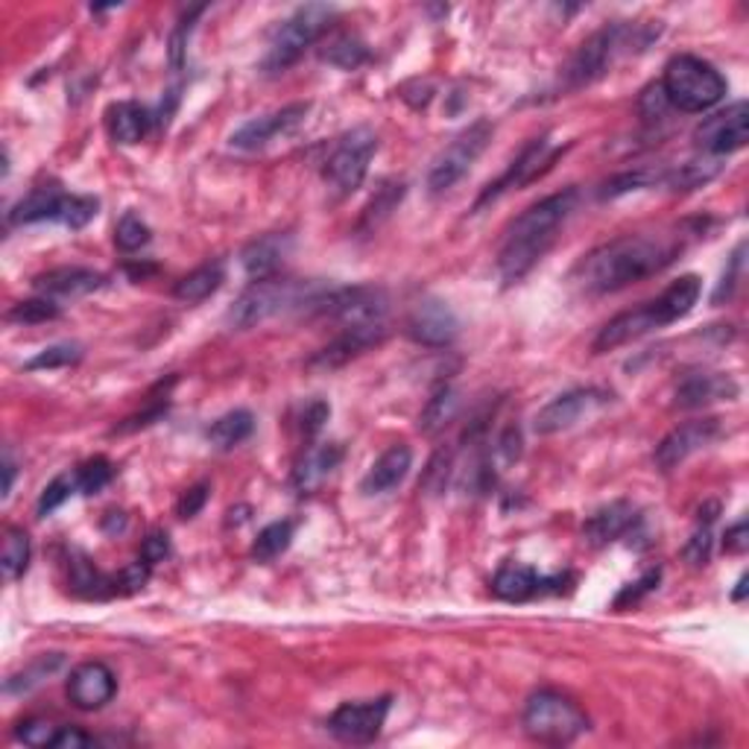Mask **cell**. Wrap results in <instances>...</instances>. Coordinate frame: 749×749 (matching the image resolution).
Masks as SVG:
<instances>
[{
    "label": "cell",
    "mask_w": 749,
    "mask_h": 749,
    "mask_svg": "<svg viewBox=\"0 0 749 749\" xmlns=\"http://www.w3.org/2000/svg\"><path fill=\"white\" fill-rule=\"evenodd\" d=\"M685 249V235H623L588 252L577 281L586 293H615L671 267Z\"/></svg>",
    "instance_id": "6da1fadb"
},
{
    "label": "cell",
    "mask_w": 749,
    "mask_h": 749,
    "mask_svg": "<svg viewBox=\"0 0 749 749\" xmlns=\"http://www.w3.org/2000/svg\"><path fill=\"white\" fill-rule=\"evenodd\" d=\"M577 187H565L560 194H551L533 203L528 211L519 214L510 222V229L503 235L501 252H498V273L507 284H515L536 267L539 258L545 256L554 243L562 222L577 211Z\"/></svg>",
    "instance_id": "7a4b0ae2"
},
{
    "label": "cell",
    "mask_w": 749,
    "mask_h": 749,
    "mask_svg": "<svg viewBox=\"0 0 749 749\" xmlns=\"http://www.w3.org/2000/svg\"><path fill=\"white\" fill-rule=\"evenodd\" d=\"M323 290L325 284H316V281L279 279V275L256 279L231 305L229 323L235 328H256V325L267 323L279 314H287V311H305V307L314 305Z\"/></svg>",
    "instance_id": "3957f363"
},
{
    "label": "cell",
    "mask_w": 749,
    "mask_h": 749,
    "mask_svg": "<svg viewBox=\"0 0 749 749\" xmlns=\"http://www.w3.org/2000/svg\"><path fill=\"white\" fill-rule=\"evenodd\" d=\"M648 39L650 35H641L639 24H623V21H618V24L600 26L571 56L565 70H562V83L571 91L591 86L595 79H600L606 70L612 68L618 56H623L632 47H639V44H648Z\"/></svg>",
    "instance_id": "277c9868"
},
{
    "label": "cell",
    "mask_w": 749,
    "mask_h": 749,
    "mask_svg": "<svg viewBox=\"0 0 749 749\" xmlns=\"http://www.w3.org/2000/svg\"><path fill=\"white\" fill-rule=\"evenodd\" d=\"M659 88L673 109L691 111V115L715 109L726 97L724 74L697 56H676L667 62Z\"/></svg>",
    "instance_id": "5b68a950"
},
{
    "label": "cell",
    "mask_w": 749,
    "mask_h": 749,
    "mask_svg": "<svg viewBox=\"0 0 749 749\" xmlns=\"http://www.w3.org/2000/svg\"><path fill=\"white\" fill-rule=\"evenodd\" d=\"M521 726L533 741L562 747V743L577 741L579 735L588 732V717L574 699L560 694V691L545 688L536 691L528 699Z\"/></svg>",
    "instance_id": "8992f818"
},
{
    "label": "cell",
    "mask_w": 749,
    "mask_h": 749,
    "mask_svg": "<svg viewBox=\"0 0 749 749\" xmlns=\"http://www.w3.org/2000/svg\"><path fill=\"white\" fill-rule=\"evenodd\" d=\"M334 12H337V9L328 7V3H305V7H298L296 12L275 30L273 42L267 47L264 56L267 74H281V70H287L293 62H298V56H302L311 44L319 42V39L328 33V26H332L334 21Z\"/></svg>",
    "instance_id": "52a82bcc"
},
{
    "label": "cell",
    "mask_w": 749,
    "mask_h": 749,
    "mask_svg": "<svg viewBox=\"0 0 749 749\" xmlns=\"http://www.w3.org/2000/svg\"><path fill=\"white\" fill-rule=\"evenodd\" d=\"M495 127L489 120H475L471 127L463 129L460 135L454 138L452 144L445 146L443 153L436 155L434 164H431V173H427V187L431 194H445L452 191L457 182L471 171V164L480 159L489 141H492Z\"/></svg>",
    "instance_id": "ba28073f"
},
{
    "label": "cell",
    "mask_w": 749,
    "mask_h": 749,
    "mask_svg": "<svg viewBox=\"0 0 749 749\" xmlns=\"http://www.w3.org/2000/svg\"><path fill=\"white\" fill-rule=\"evenodd\" d=\"M378 153V135L369 127H358L340 138L334 153L325 162V182L337 196H349L358 191L360 182L367 180L369 162Z\"/></svg>",
    "instance_id": "9c48e42d"
},
{
    "label": "cell",
    "mask_w": 749,
    "mask_h": 749,
    "mask_svg": "<svg viewBox=\"0 0 749 749\" xmlns=\"http://www.w3.org/2000/svg\"><path fill=\"white\" fill-rule=\"evenodd\" d=\"M749 135V109L747 102H735L726 111H717L706 118L694 132V141L703 153L708 155H729L738 153L747 144Z\"/></svg>",
    "instance_id": "30bf717a"
},
{
    "label": "cell",
    "mask_w": 749,
    "mask_h": 749,
    "mask_svg": "<svg viewBox=\"0 0 749 749\" xmlns=\"http://www.w3.org/2000/svg\"><path fill=\"white\" fill-rule=\"evenodd\" d=\"M609 395L604 390H595V387H583V390H571L556 395L554 401H547L545 408L539 410L536 419H533V427L536 434L551 436L560 434V431H568L586 419L588 413H595L597 408H604Z\"/></svg>",
    "instance_id": "8fae6325"
},
{
    "label": "cell",
    "mask_w": 749,
    "mask_h": 749,
    "mask_svg": "<svg viewBox=\"0 0 749 749\" xmlns=\"http://www.w3.org/2000/svg\"><path fill=\"white\" fill-rule=\"evenodd\" d=\"M390 712V697L369 703H346L328 717V732L343 743H369L381 735V726Z\"/></svg>",
    "instance_id": "7c38bea8"
},
{
    "label": "cell",
    "mask_w": 749,
    "mask_h": 749,
    "mask_svg": "<svg viewBox=\"0 0 749 749\" xmlns=\"http://www.w3.org/2000/svg\"><path fill=\"white\" fill-rule=\"evenodd\" d=\"M720 436V419H691L685 425L673 427L655 448V466L662 471H673L688 460L691 454L703 452Z\"/></svg>",
    "instance_id": "4fadbf2b"
},
{
    "label": "cell",
    "mask_w": 749,
    "mask_h": 749,
    "mask_svg": "<svg viewBox=\"0 0 749 749\" xmlns=\"http://www.w3.org/2000/svg\"><path fill=\"white\" fill-rule=\"evenodd\" d=\"M307 109H311L307 102H293V106H284V109L249 120L231 135V146L235 150H264L267 144H273L279 138L293 135L305 123Z\"/></svg>",
    "instance_id": "5bb4252c"
},
{
    "label": "cell",
    "mask_w": 749,
    "mask_h": 749,
    "mask_svg": "<svg viewBox=\"0 0 749 749\" xmlns=\"http://www.w3.org/2000/svg\"><path fill=\"white\" fill-rule=\"evenodd\" d=\"M408 334L422 346L443 349L460 334V319L439 298H425V302H419L413 307V314L408 319Z\"/></svg>",
    "instance_id": "9a60e30c"
},
{
    "label": "cell",
    "mask_w": 749,
    "mask_h": 749,
    "mask_svg": "<svg viewBox=\"0 0 749 749\" xmlns=\"http://www.w3.org/2000/svg\"><path fill=\"white\" fill-rule=\"evenodd\" d=\"M115 694H118V680H115L109 664L86 662L70 673L68 699L83 712H97L106 703H111Z\"/></svg>",
    "instance_id": "2e32d148"
},
{
    "label": "cell",
    "mask_w": 749,
    "mask_h": 749,
    "mask_svg": "<svg viewBox=\"0 0 749 749\" xmlns=\"http://www.w3.org/2000/svg\"><path fill=\"white\" fill-rule=\"evenodd\" d=\"M387 337V325L374 323V325H349L343 328V334L332 346H325L323 351H316L311 358V369H337L343 363H349L351 358H358L367 349L378 346V343Z\"/></svg>",
    "instance_id": "e0dca14e"
},
{
    "label": "cell",
    "mask_w": 749,
    "mask_h": 749,
    "mask_svg": "<svg viewBox=\"0 0 749 749\" xmlns=\"http://www.w3.org/2000/svg\"><path fill=\"white\" fill-rule=\"evenodd\" d=\"M655 328H664L662 316L655 314L653 302L648 305L636 307V311H627V314H618L615 319L600 328V334L595 337V351H612L618 346H627V343L639 340L644 334L655 332Z\"/></svg>",
    "instance_id": "ac0fdd59"
},
{
    "label": "cell",
    "mask_w": 749,
    "mask_h": 749,
    "mask_svg": "<svg viewBox=\"0 0 749 749\" xmlns=\"http://www.w3.org/2000/svg\"><path fill=\"white\" fill-rule=\"evenodd\" d=\"M735 395H738V383L720 372H694L682 378L676 387V404L685 410L706 408L715 401H732Z\"/></svg>",
    "instance_id": "d6986e66"
},
{
    "label": "cell",
    "mask_w": 749,
    "mask_h": 749,
    "mask_svg": "<svg viewBox=\"0 0 749 749\" xmlns=\"http://www.w3.org/2000/svg\"><path fill=\"white\" fill-rule=\"evenodd\" d=\"M102 275L86 270V267H59V270H47V273L35 275V290L44 293V298H77L88 296L94 290L102 287Z\"/></svg>",
    "instance_id": "ffe728a7"
},
{
    "label": "cell",
    "mask_w": 749,
    "mask_h": 749,
    "mask_svg": "<svg viewBox=\"0 0 749 749\" xmlns=\"http://www.w3.org/2000/svg\"><path fill=\"white\" fill-rule=\"evenodd\" d=\"M410 468H413V452H410L408 445H392V448H387V452L372 463V468H369L367 477H363V484H360V492L363 495L392 492L395 486L404 484V477L410 475Z\"/></svg>",
    "instance_id": "44dd1931"
},
{
    "label": "cell",
    "mask_w": 749,
    "mask_h": 749,
    "mask_svg": "<svg viewBox=\"0 0 749 749\" xmlns=\"http://www.w3.org/2000/svg\"><path fill=\"white\" fill-rule=\"evenodd\" d=\"M343 460V445L337 443H323L314 445L311 452L298 460L296 471H293V489L298 495L316 492L319 486L334 475V468L340 466Z\"/></svg>",
    "instance_id": "7402d4cb"
},
{
    "label": "cell",
    "mask_w": 749,
    "mask_h": 749,
    "mask_svg": "<svg viewBox=\"0 0 749 749\" xmlns=\"http://www.w3.org/2000/svg\"><path fill=\"white\" fill-rule=\"evenodd\" d=\"M551 162H554V153H547V138H536V141L524 146V153H521L519 159L512 162V167L507 171V176H503L501 182L489 185V191L484 194L480 205L489 203V199H495L498 194H503L507 187L528 185V182H533L539 173L551 167Z\"/></svg>",
    "instance_id": "603a6c76"
},
{
    "label": "cell",
    "mask_w": 749,
    "mask_h": 749,
    "mask_svg": "<svg viewBox=\"0 0 749 749\" xmlns=\"http://www.w3.org/2000/svg\"><path fill=\"white\" fill-rule=\"evenodd\" d=\"M632 521H636V512H632L630 503L615 501L609 503V507H604V510H597L595 515L586 521L583 536H586V542L591 547H604L609 545V542H615L618 536H623V533L630 530Z\"/></svg>",
    "instance_id": "cb8c5ba5"
},
{
    "label": "cell",
    "mask_w": 749,
    "mask_h": 749,
    "mask_svg": "<svg viewBox=\"0 0 749 749\" xmlns=\"http://www.w3.org/2000/svg\"><path fill=\"white\" fill-rule=\"evenodd\" d=\"M551 579H542L533 568L528 565H503L492 579V591L501 600H510V604H521V600H530L545 591V586Z\"/></svg>",
    "instance_id": "d4e9b609"
},
{
    "label": "cell",
    "mask_w": 749,
    "mask_h": 749,
    "mask_svg": "<svg viewBox=\"0 0 749 749\" xmlns=\"http://www.w3.org/2000/svg\"><path fill=\"white\" fill-rule=\"evenodd\" d=\"M106 123H109V135L118 141V144H141L150 132V111L138 102H115L106 115Z\"/></svg>",
    "instance_id": "484cf974"
},
{
    "label": "cell",
    "mask_w": 749,
    "mask_h": 749,
    "mask_svg": "<svg viewBox=\"0 0 749 749\" xmlns=\"http://www.w3.org/2000/svg\"><path fill=\"white\" fill-rule=\"evenodd\" d=\"M65 199H68V194H62L56 187H35V191H30V194L12 208L9 220L15 222V226L42 220H62Z\"/></svg>",
    "instance_id": "4316f807"
},
{
    "label": "cell",
    "mask_w": 749,
    "mask_h": 749,
    "mask_svg": "<svg viewBox=\"0 0 749 749\" xmlns=\"http://www.w3.org/2000/svg\"><path fill=\"white\" fill-rule=\"evenodd\" d=\"M699 293H703V281L697 275H682V279L673 281L671 287H664L662 296L653 298V307L662 316V323L671 325L694 311Z\"/></svg>",
    "instance_id": "83f0119b"
},
{
    "label": "cell",
    "mask_w": 749,
    "mask_h": 749,
    "mask_svg": "<svg viewBox=\"0 0 749 749\" xmlns=\"http://www.w3.org/2000/svg\"><path fill=\"white\" fill-rule=\"evenodd\" d=\"M290 249L287 235H267V238L249 243L243 252V267L252 279H270L281 267Z\"/></svg>",
    "instance_id": "f1b7e54d"
},
{
    "label": "cell",
    "mask_w": 749,
    "mask_h": 749,
    "mask_svg": "<svg viewBox=\"0 0 749 749\" xmlns=\"http://www.w3.org/2000/svg\"><path fill=\"white\" fill-rule=\"evenodd\" d=\"M222 279H226V273H222L220 261L196 267L194 273H187L185 279L176 281L173 296L180 298V302H185V305H196V302H205L208 296H214V293L220 290Z\"/></svg>",
    "instance_id": "f546056e"
},
{
    "label": "cell",
    "mask_w": 749,
    "mask_h": 749,
    "mask_svg": "<svg viewBox=\"0 0 749 749\" xmlns=\"http://www.w3.org/2000/svg\"><path fill=\"white\" fill-rule=\"evenodd\" d=\"M457 410H460V395H457V390H454V387H439L425 404V410H422V416H419V431L431 436L439 434L445 425H452L454 416H457Z\"/></svg>",
    "instance_id": "4dcf8cb0"
},
{
    "label": "cell",
    "mask_w": 749,
    "mask_h": 749,
    "mask_svg": "<svg viewBox=\"0 0 749 749\" xmlns=\"http://www.w3.org/2000/svg\"><path fill=\"white\" fill-rule=\"evenodd\" d=\"M252 427H256V419H252L249 410H231V413L220 416L208 427V443L214 448H220V452H229V448L240 445L243 439H249Z\"/></svg>",
    "instance_id": "1f68e13d"
},
{
    "label": "cell",
    "mask_w": 749,
    "mask_h": 749,
    "mask_svg": "<svg viewBox=\"0 0 749 749\" xmlns=\"http://www.w3.org/2000/svg\"><path fill=\"white\" fill-rule=\"evenodd\" d=\"M70 586L83 597H106L111 591H118L115 577H106L102 571L94 568V562H88L86 556H77L70 562Z\"/></svg>",
    "instance_id": "d6a6232c"
},
{
    "label": "cell",
    "mask_w": 749,
    "mask_h": 749,
    "mask_svg": "<svg viewBox=\"0 0 749 749\" xmlns=\"http://www.w3.org/2000/svg\"><path fill=\"white\" fill-rule=\"evenodd\" d=\"M30 565V536L21 528H7L3 551H0V568L3 577L18 579Z\"/></svg>",
    "instance_id": "836d02e7"
},
{
    "label": "cell",
    "mask_w": 749,
    "mask_h": 749,
    "mask_svg": "<svg viewBox=\"0 0 749 749\" xmlns=\"http://www.w3.org/2000/svg\"><path fill=\"white\" fill-rule=\"evenodd\" d=\"M323 59L332 62V65H337V68L343 70H355L369 59V47L360 42L358 35L351 33L337 35V39L323 51Z\"/></svg>",
    "instance_id": "e575fe53"
},
{
    "label": "cell",
    "mask_w": 749,
    "mask_h": 749,
    "mask_svg": "<svg viewBox=\"0 0 749 749\" xmlns=\"http://www.w3.org/2000/svg\"><path fill=\"white\" fill-rule=\"evenodd\" d=\"M293 542V524L290 521H275L270 528H264L258 533L256 545H252V556L258 562H273L275 556H281Z\"/></svg>",
    "instance_id": "d590c367"
},
{
    "label": "cell",
    "mask_w": 749,
    "mask_h": 749,
    "mask_svg": "<svg viewBox=\"0 0 749 749\" xmlns=\"http://www.w3.org/2000/svg\"><path fill=\"white\" fill-rule=\"evenodd\" d=\"M717 519V503H708L706 510H699V528L697 533L691 536V542L685 545V560L691 565H706L708 556H712V524Z\"/></svg>",
    "instance_id": "8d00e7d4"
},
{
    "label": "cell",
    "mask_w": 749,
    "mask_h": 749,
    "mask_svg": "<svg viewBox=\"0 0 749 749\" xmlns=\"http://www.w3.org/2000/svg\"><path fill=\"white\" fill-rule=\"evenodd\" d=\"M401 196H404V185H401V182H383L381 191H378L372 203L367 205L363 226H367V229H378V226L390 217L392 208L401 203Z\"/></svg>",
    "instance_id": "74e56055"
},
{
    "label": "cell",
    "mask_w": 749,
    "mask_h": 749,
    "mask_svg": "<svg viewBox=\"0 0 749 749\" xmlns=\"http://www.w3.org/2000/svg\"><path fill=\"white\" fill-rule=\"evenodd\" d=\"M115 243H118V249H123V252H138L141 247H146V243H150V229H146V222L141 220V217H135V214H123L118 222V229H115Z\"/></svg>",
    "instance_id": "f35d334b"
},
{
    "label": "cell",
    "mask_w": 749,
    "mask_h": 749,
    "mask_svg": "<svg viewBox=\"0 0 749 749\" xmlns=\"http://www.w3.org/2000/svg\"><path fill=\"white\" fill-rule=\"evenodd\" d=\"M56 316H59V305H53L51 298H33V302H21V305L12 307L7 319L18 325H39L56 319Z\"/></svg>",
    "instance_id": "ab89813d"
},
{
    "label": "cell",
    "mask_w": 749,
    "mask_h": 749,
    "mask_svg": "<svg viewBox=\"0 0 749 749\" xmlns=\"http://www.w3.org/2000/svg\"><path fill=\"white\" fill-rule=\"evenodd\" d=\"M56 735H59V726H53L51 720H42V717L21 720L15 729V738L21 743H26V747H53Z\"/></svg>",
    "instance_id": "60d3db41"
},
{
    "label": "cell",
    "mask_w": 749,
    "mask_h": 749,
    "mask_svg": "<svg viewBox=\"0 0 749 749\" xmlns=\"http://www.w3.org/2000/svg\"><path fill=\"white\" fill-rule=\"evenodd\" d=\"M74 492H79L77 471H74V475H59L47 489H44L42 498H39V515H51L53 510H59L62 503L68 501Z\"/></svg>",
    "instance_id": "b9f144b4"
},
{
    "label": "cell",
    "mask_w": 749,
    "mask_h": 749,
    "mask_svg": "<svg viewBox=\"0 0 749 749\" xmlns=\"http://www.w3.org/2000/svg\"><path fill=\"white\" fill-rule=\"evenodd\" d=\"M111 480V463L106 457H94L86 466L77 468V484L83 495H97L100 489H106Z\"/></svg>",
    "instance_id": "7bdbcfd3"
},
{
    "label": "cell",
    "mask_w": 749,
    "mask_h": 749,
    "mask_svg": "<svg viewBox=\"0 0 749 749\" xmlns=\"http://www.w3.org/2000/svg\"><path fill=\"white\" fill-rule=\"evenodd\" d=\"M83 358V351L74 343H62V346H51L44 349L39 358H33L26 363V369H56V367H68V363H77Z\"/></svg>",
    "instance_id": "ee69618b"
},
{
    "label": "cell",
    "mask_w": 749,
    "mask_h": 749,
    "mask_svg": "<svg viewBox=\"0 0 749 749\" xmlns=\"http://www.w3.org/2000/svg\"><path fill=\"white\" fill-rule=\"evenodd\" d=\"M94 214H97V203L94 199H88V196H68L59 222L70 226V229H83V226H88L94 220Z\"/></svg>",
    "instance_id": "f6af8a7d"
},
{
    "label": "cell",
    "mask_w": 749,
    "mask_h": 749,
    "mask_svg": "<svg viewBox=\"0 0 749 749\" xmlns=\"http://www.w3.org/2000/svg\"><path fill=\"white\" fill-rule=\"evenodd\" d=\"M146 579H150V565L144 560L132 562L115 577V588L118 591H138V588L146 586Z\"/></svg>",
    "instance_id": "bcb514c9"
},
{
    "label": "cell",
    "mask_w": 749,
    "mask_h": 749,
    "mask_svg": "<svg viewBox=\"0 0 749 749\" xmlns=\"http://www.w3.org/2000/svg\"><path fill=\"white\" fill-rule=\"evenodd\" d=\"M743 243L738 249H735L732 261H729V270L724 273V281H720V287L715 290V302L720 305L724 298H732L735 287H738V279H741V270H743Z\"/></svg>",
    "instance_id": "7dc6e473"
},
{
    "label": "cell",
    "mask_w": 749,
    "mask_h": 749,
    "mask_svg": "<svg viewBox=\"0 0 749 749\" xmlns=\"http://www.w3.org/2000/svg\"><path fill=\"white\" fill-rule=\"evenodd\" d=\"M62 659L59 655H53L51 662L47 659H42V662H35L33 667L26 673H21V676H12V680L7 682V691H18V688H30V685H35V682H42L47 673H53V667L59 664Z\"/></svg>",
    "instance_id": "c3c4849f"
},
{
    "label": "cell",
    "mask_w": 749,
    "mask_h": 749,
    "mask_svg": "<svg viewBox=\"0 0 749 749\" xmlns=\"http://www.w3.org/2000/svg\"><path fill=\"white\" fill-rule=\"evenodd\" d=\"M167 556H171V539L164 536V533H153V536L144 539V545H141V560H144L146 565L164 562Z\"/></svg>",
    "instance_id": "681fc988"
},
{
    "label": "cell",
    "mask_w": 749,
    "mask_h": 749,
    "mask_svg": "<svg viewBox=\"0 0 749 749\" xmlns=\"http://www.w3.org/2000/svg\"><path fill=\"white\" fill-rule=\"evenodd\" d=\"M205 501H208V486L199 484V486H194V489H187V492L182 495L180 507H176L180 519H194L196 512L205 507Z\"/></svg>",
    "instance_id": "f907efd6"
},
{
    "label": "cell",
    "mask_w": 749,
    "mask_h": 749,
    "mask_svg": "<svg viewBox=\"0 0 749 749\" xmlns=\"http://www.w3.org/2000/svg\"><path fill=\"white\" fill-rule=\"evenodd\" d=\"M91 743H94V738L83 732V729H74V726H59V735H56V743H53V747L83 749V747H91Z\"/></svg>",
    "instance_id": "816d5d0a"
},
{
    "label": "cell",
    "mask_w": 749,
    "mask_h": 749,
    "mask_svg": "<svg viewBox=\"0 0 749 749\" xmlns=\"http://www.w3.org/2000/svg\"><path fill=\"white\" fill-rule=\"evenodd\" d=\"M747 545H749L747 521H738L735 528L726 530V536H724L726 554H743V551H747Z\"/></svg>",
    "instance_id": "f5cc1de1"
},
{
    "label": "cell",
    "mask_w": 749,
    "mask_h": 749,
    "mask_svg": "<svg viewBox=\"0 0 749 749\" xmlns=\"http://www.w3.org/2000/svg\"><path fill=\"white\" fill-rule=\"evenodd\" d=\"M655 583H659V571H650L648 577H641L639 583L632 588H627L618 600H615V606H623V604H636L641 595H648V591H653L655 588Z\"/></svg>",
    "instance_id": "db71d44e"
},
{
    "label": "cell",
    "mask_w": 749,
    "mask_h": 749,
    "mask_svg": "<svg viewBox=\"0 0 749 749\" xmlns=\"http://www.w3.org/2000/svg\"><path fill=\"white\" fill-rule=\"evenodd\" d=\"M325 419H328V404H325V401H314V404H307L305 416H302V427H305V434H316V431L323 427Z\"/></svg>",
    "instance_id": "11a10c76"
},
{
    "label": "cell",
    "mask_w": 749,
    "mask_h": 749,
    "mask_svg": "<svg viewBox=\"0 0 749 749\" xmlns=\"http://www.w3.org/2000/svg\"><path fill=\"white\" fill-rule=\"evenodd\" d=\"M15 475H18L15 457H12V452H9V448H3V498H9V495H12Z\"/></svg>",
    "instance_id": "9f6ffc18"
},
{
    "label": "cell",
    "mask_w": 749,
    "mask_h": 749,
    "mask_svg": "<svg viewBox=\"0 0 749 749\" xmlns=\"http://www.w3.org/2000/svg\"><path fill=\"white\" fill-rule=\"evenodd\" d=\"M743 591H747V574H743V577L738 579V588H735L732 600H738V604H741V600H743Z\"/></svg>",
    "instance_id": "6f0895ef"
}]
</instances>
